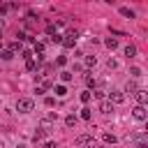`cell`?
Instances as JSON below:
<instances>
[{
  "label": "cell",
  "mask_w": 148,
  "mask_h": 148,
  "mask_svg": "<svg viewBox=\"0 0 148 148\" xmlns=\"http://www.w3.org/2000/svg\"><path fill=\"white\" fill-rule=\"evenodd\" d=\"M90 116H92L90 109H81V118H83V120H90Z\"/></svg>",
  "instance_id": "obj_16"
},
{
  "label": "cell",
  "mask_w": 148,
  "mask_h": 148,
  "mask_svg": "<svg viewBox=\"0 0 148 148\" xmlns=\"http://www.w3.org/2000/svg\"><path fill=\"white\" fill-rule=\"evenodd\" d=\"M120 14H123V16H127V18H134V12H132L130 7H120Z\"/></svg>",
  "instance_id": "obj_8"
},
{
  "label": "cell",
  "mask_w": 148,
  "mask_h": 148,
  "mask_svg": "<svg viewBox=\"0 0 148 148\" xmlns=\"http://www.w3.org/2000/svg\"><path fill=\"white\" fill-rule=\"evenodd\" d=\"M132 116H134L136 120H146V106H134Z\"/></svg>",
  "instance_id": "obj_5"
},
{
  "label": "cell",
  "mask_w": 148,
  "mask_h": 148,
  "mask_svg": "<svg viewBox=\"0 0 148 148\" xmlns=\"http://www.w3.org/2000/svg\"><path fill=\"white\" fill-rule=\"evenodd\" d=\"M65 125H67V127H74V125H76V116H67V118H65Z\"/></svg>",
  "instance_id": "obj_12"
},
{
  "label": "cell",
  "mask_w": 148,
  "mask_h": 148,
  "mask_svg": "<svg viewBox=\"0 0 148 148\" xmlns=\"http://www.w3.org/2000/svg\"><path fill=\"white\" fill-rule=\"evenodd\" d=\"M104 44H106L109 49H116V46H118V39H116V37H106V42H104Z\"/></svg>",
  "instance_id": "obj_9"
},
{
  "label": "cell",
  "mask_w": 148,
  "mask_h": 148,
  "mask_svg": "<svg viewBox=\"0 0 148 148\" xmlns=\"http://www.w3.org/2000/svg\"><path fill=\"white\" fill-rule=\"evenodd\" d=\"M12 56H14L12 51H5V53H2V58H5V60H12Z\"/></svg>",
  "instance_id": "obj_22"
},
{
  "label": "cell",
  "mask_w": 148,
  "mask_h": 148,
  "mask_svg": "<svg viewBox=\"0 0 148 148\" xmlns=\"http://www.w3.org/2000/svg\"><path fill=\"white\" fill-rule=\"evenodd\" d=\"M130 74H132V76H141V69H139V67H132Z\"/></svg>",
  "instance_id": "obj_20"
},
{
  "label": "cell",
  "mask_w": 148,
  "mask_h": 148,
  "mask_svg": "<svg viewBox=\"0 0 148 148\" xmlns=\"http://www.w3.org/2000/svg\"><path fill=\"white\" fill-rule=\"evenodd\" d=\"M44 148H56V143H53V141H46V143H44Z\"/></svg>",
  "instance_id": "obj_23"
},
{
  "label": "cell",
  "mask_w": 148,
  "mask_h": 148,
  "mask_svg": "<svg viewBox=\"0 0 148 148\" xmlns=\"http://www.w3.org/2000/svg\"><path fill=\"white\" fill-rule=\"evenodd\" d=\"M123 99H125V95H123L120 90H111V92H109V102H118V104H120Z\"/></svg>",
  "instance_id": "obj_3"
},
{
  "label": "cell",
  "mask_w": 148,
  "mask_h": 148,
  "mask_svg": "<svg viewBox=\"0 0 148 148\" xmlns=\"http://www.w3.org/2000/svg\"><path fill=\"white\" fill-rule=\"evenodd\" d=\"M134 95H136V102H139V106H143V104L148 102V92H146V90H141V88H139Z\"/></svg>",
  "instance_id": "obj_4"
},
{
  "label": "cell",
  "mask_w": 148,
  "mask_h": 148,
  "mask_svg": "<svg viewBox=\"0 0 148 148\" xmlns=\"http://www.w3.org/2000/svg\"><path fill=\"white\" fill-rule=\"evenodd\" d=\"M104 141H106V143H116V136H113V134H109V132H106V134H104Z\"/></svg>",
  "instance_id": "obj_17"
},
{
  "label": "cell",
  "mask_w": 148,
  "mask_h": 148,
  "mask_svg": "<svg viewBox=\"0 0 148 148\" xmlns=\"http://www.w3.org/2000/svg\"><path fill=\"white\" fill-rule=\"evenodd\" d=\"M35 67H37V65H35V60H32V58H30V60H25V69H28V72H32Z\"/></svg>",
  "instance_id": "obj_15"
},
{
  "label": "cell",
  "mask_w": 148,
  "mask_h": 148,
  "mask_svg": "<svg viewBox=\"0 0 148 148\" xmlns=\"http://www.w3.org/2000/svg\"><path fill=\"white\" fill-rule=\"evenodd\" d=\"M125 56L127 58H134L136 56V46H125Z\"/></svg>",
  "instance_id": "obj_10"
},
{
  "label": "cell",
  "mask_w": 148,
  "mask_h": 148,
  "mask_svg": "<svg viewBox=\"0 0 148 148\" xmlns=\"http://www.w3.org/2000/svg\"><path fill=\"white\" fill-rule=\"evenodd\" d=\"M125 90L132 95V92H136L139 90V86H136V81H127V86H125Z\"/></svg>",
  "instance_id": "obj_7"
},
{
  "label": "cell",
  "mask_w": 148,
  "mask_h": 148,
  "mask_svg": "<svg viewBox=\"0 0 148 148\" xmlns=\"http://www.w3.org/2000/svg\"><path fill=\"white\" fill-rule=\"evenodd\" d=\"M0 148H2V141H0Z\"/></svg>",
  "instance_id": "obj_24"
},
{
  "label": "cell",
  "mask_w": 148,
  "mask_h": 148,
  "mask_svg": "<svg viewBox=\"0 0 148 148\" xmlns=\"http://www.w3.org/2000/svg\"><path fill=\"white\" fill-rule=\"evenodd\" d=\"M16 109H18L21 113H30V111H32V99H18Z\"/></svg>",
  "instance_id": "obj_1"
},
{
  "label": "cell",
  "mask_w": 148,
  "mask_h": 148,
  "mask_svg": "<svg viewBox=\"0 0 148 148\" xmlns=\"http://www.w3.org/2000/svg\"><path fill=\"white\" fill-rule=\"evenodd\" d=\"M56 95H58V97H65V95H67V88H65V86H56Z\"/></svg>",
  "instance_id": "obj_11"
},
{
  "label": "cell",
  "mask_w": 148,
  "mask_h": 148,
  "mask_svg": "<svg viewBox=\"0 0 148 148\" xmlns=\"http://www.w3.org/2000/svg\"><path fill=\"white\" fill-rule=\"evenodd\" d=\"M60 79L67 83V81H72V74H69V72H62V74H60Z\"/></svg>",
  "instance_id": "obj_18"
},
{
  "label": "cell",
  "mask_w": 148,
  "mask_h": 148,
  "mask_svg": "<svg viewBox=\"0 0 148 148\" xmlns=\"http://www.w3.org/2000/svg\"><path fill=\"white\" fill-rule=\"evenodd\" d=\"M56 62H58V65H60V67H62V65H65V62H67V58H65V56H58V58H56Z\"/></svg>",
  "instance_id": "obj_19"
},
{
  "label": "cell",
  "mask_w": 148,
  "mask_h": 148,
  "mask_svg": "<svg viewBox=\"0 0 148 148\" xmlns=\"http://www.w3.org/2000/svg\"><path fill=\"white\" fill-rule=\"evenodd\" d=\"M90 95H92L90 90H83V92H81V102H83V104H86V102H90Z\"/></svg>",
  "instance_id": "obj_13"
},
{
  "label": "cell",
  "mask_w": 148,
  "mask_h": 148,
  "mask_svg": "<svg viewBox=\"0 0 148 148\" xmlns=\"http://www.w3.org/2000/svg\"><path fill=\"white\" fill-rule=\"evenodd\" d=\"M99 111H102V113H111V111H113V104H111V102H102V104H99Z\"/></svg>",
  "instance_id": "obj_6"
},
{
  "label": "cell",
  "mask_w": 148,
  "mask_h": 148,
  "mask_svg": "<svg viewBox=\"0 0 148 148\" xmlns=\"http://www.w3.org/2000/svg\"><path fill=\"white\" fill-rule=\"evenodd\" d=\"M95 97H97V99H104V90H102V88H99V90H95Z\"/></svg>",
  "instance_id": "obj_21"
},
{
  "label": "cell",
  "mask_w": 148,
  "mask_h": 148,
  "mask_svg": "<svg viewBox=\"0 0 148 148\" xmlns=\"http://www.w3.org/2000/svg\"><path fill=\"white\" fill-rule=\"evenodd\" d=\"M95 62H97L95 56H88V58H86V65H88V67H95Z\"/></svg>",
  "instance_id": "obj_14"
},
{
  "label": "cell",
  "mask_w": 148,
  "mask_h": 148,
  "mask_svg": "<svg viewBox=\"0 0 148 148\" xmlns=\"http://www.w3.org/2000/svg\"><path fill=\"white\" fill-rule=\"evenodd\" d=\"M76 146H90V148H92V136H88V134L76 136Z\"/></svg>",
  "instance_id": "obj_2"
}]
</instances>
